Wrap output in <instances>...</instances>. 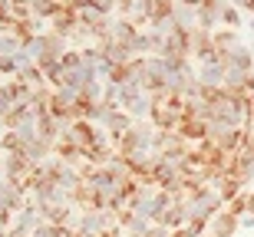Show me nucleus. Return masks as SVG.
Listing matches in <instances>:
<instances>
[{"label":"nucleus","instance_id":"f03ea898","mask_svg":"<svg viewBox=\"0 0 254 237\" xmlns=\"http://www.w3.org/2000/svg\"><path fill=\"white\" fill-rule=\"evenodd\" d=\"M169 234H172V231L165 228V224H155V221H152L149 231H145V237H169Z\"/></svg>","mask_w":254,"mask_h":237},{"label":"nucleus","instance_id":"f257e3e1","mask_svg":"<svg viewBox=\"0 0 254 237\" xmlns=\"http://www.w3.org/2000/svg\"><path fill=\"white\" fill-rule=\"evenodd\" d=\"M238 228H241V218L231 214L228 208H221L215 218H211V237H231Z\"/></svg>","mask_w":254,"mask_h":237},{"label":"nucleus","instance_id":"39448f33","mask_svg":"<svg viewBox=\"0 0 254 237\" xmlns=\"http://www.w3.org/2000/svg\"><path fill=\"white\" fill-rule=\"evenodd\" d=\"M238 10H245V13H251V17H254V0H241Z\"/></svg>","mask_w":254,"mask_h":237},{"label":"nucleus","instance_id":"7ed1b4c3","mask_svg":"<svg viewBox=\"0 0 254 237\" xmlns=\"http://www.w3.org/2000/svg\"><path fill=\"white\" fill-rule=\"evenodd\" d=\"M179 3H185V7H191V10H201V7H208L211 0H179Z\"/></svg>","mask_w":254,"mask_h":237},{"label":"nucleus","instance_id":"423d86ee","mask_svg":"<svg viewBox=\"0 0 254 237\" xmlns=\"http://www.w3.org/2000/svg\"><path fill=\"white\" fill-rule=\"evenodd\" d=\"M245 198H248V214H254V188L245 191Z\"/></svg>","mask_w":254,"mask_h":237},{"label":"nucleus","instance_id":"20e7f679","mask_svg":"<svg viewBox=\"0 0 254 237\" xmlns=\"http://www.w3.org/2000/svg\"><path fill=\"white\" fill-rule=\"evenodd\" d=\"M10 3H13L17 10H33V3H37V0H10Z\"/></svg>","mask_w":254,"mask_h":237}]
</instances>
